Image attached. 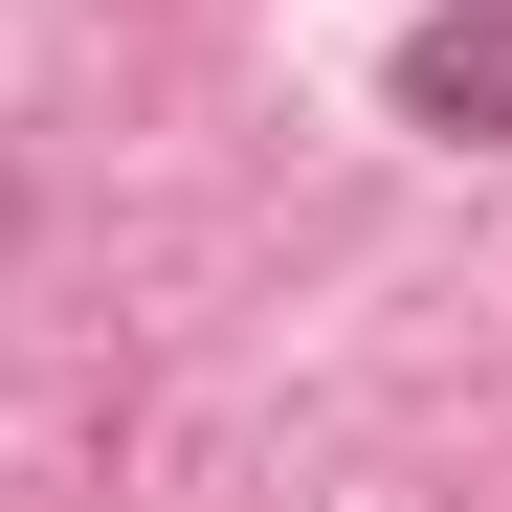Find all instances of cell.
Segmentation results:
<instances>
[{
  "label": "cell",
  "mask_w": 512,
  "mask_h": 512,
  "mask_svg": "<svg viewBox=\"0 0 512 512\" xmlns=\"http://www.w3.org/2000/svg\"><path fill=\"white\" fill-rule=\"evenodd\" d=\"M401 90L446 112V134H512V23H490V0H468V23H423V45H401Z\"/></svg>",
  "instance_id": "1"
},
{
  "label": "cell",
  "mask_w": 512,
  "mask_h": 512,
  "mask_svg": "<svg viewBox=\"0 0 512 512\" xmlns=\"http://www.w3.org/2000/svg\"><path fill=\"white\" fill-rule=\"evenodd\" d=\"M0 245H23V179H0Z\"/></svg>",
  "instance_id": "2"
}]
</instances>
